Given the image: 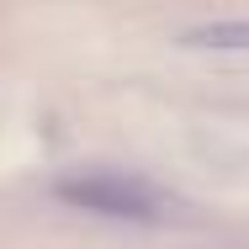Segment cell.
Here are the masks:
<instances>
[{
  "mask_svg": "<svg viewBox=\"0 0 249 249\" xmlns=\"http://www.w3.org/2000/svg\"><path fill=\"white\" fill-rule=\"evenodd\" d=\"M53 196L74 212H96V217H133V223H149L159 217V191L138 175H122V170H74V175H58L53 180Z\"/></svg>",
  "mask_w": 249,
  "mask_h": 249,
  "instance_id": "obj_1",
  "label": "cell"
},
{
  "mask_svg": "<svg viewBox=\"0 0 249 249\" xmlns=\"http://www.w3.org/2000/svg\"><path fill=\"white\" fill-rule=\"evenodd\" d=\"M186 48H217V53H239L249 48V16H228V21H207L186 32Z\"/></svg>",
  "mask_w": 249,
  "mask_h": 249,
  "instance_id": "obj_2",
  "label": "cell"
}]
</instances>
